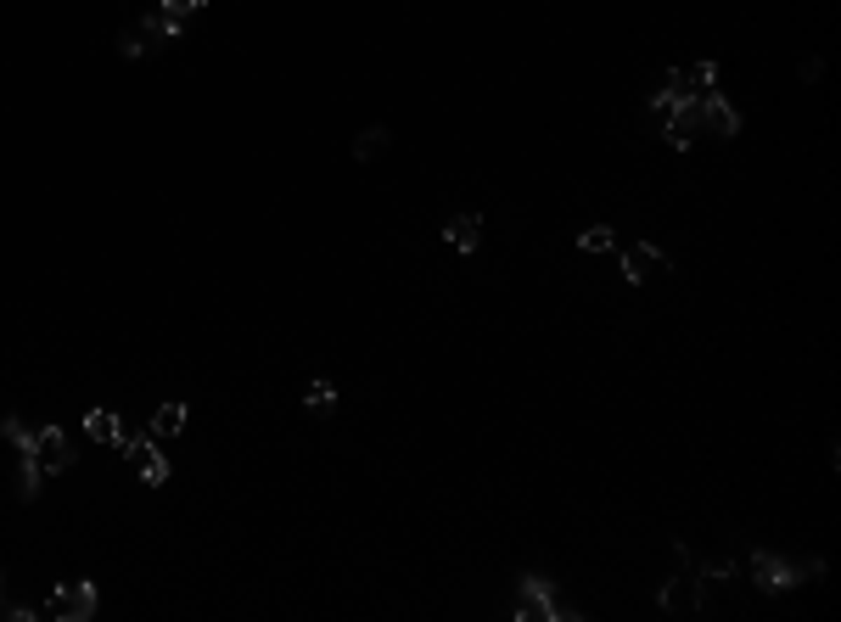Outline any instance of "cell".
Masks as SVG:
<instances>
[{
  "instance_id": "14",
  "label": "cell",
  "mask_w": 841,
  "mask_h": 622,
  "mask_svg": "<svg viewBox=\"0 0 841 622\" xmlns=\"http://www.w3.org/2000/svg\"><path fill=\"white\" fill-rule=\"evenodd\" d=\"M40 488H45L40 460H34V454H17V499L29 505V499H40Z\"/></svg>"
},
{
  "instance_id": "15",
  "label": "cell",
  "mask_w": 841,
  "mask_h": 622,
  "mask_svg": "<svg viewBox=\"0 0 841 622\" xmlns=\"http://www.w3.org/2000/svg\"><path fill=\"white\" fill-rule=\"evenodd\" d=\"M387 146H393V129H387V124H371V129L354 141V157H359V163H376V157H387Z\"/></svg>"
},
{
  "instance_id": "5",
  "label": "cell",
  "mask_w": 841,
  "mask_h": 622,
  "mask_svg": "<svg viewBox=\"0 0 841 622\" xmlns=\"http://www.w3.org/2000/svg\"><path fill=\"white\" fill-rule=\"evenodd\" d=\"M34 460H40L45 477H62V471H73L79 449L68 443V432H62V426H40V432H34Z\"/></svg>"
},
{
  "instance_id": "12",
  "label": "cell",
  "mask_w": 841,
  "mask_h": 622,
  "mask_svg": "<svg viewBox=\"0 0 841 622\" xmlns=\"http://www.w3.org/2000/svg\"><path fill=\"white\" fill-rule=\"evenodd\" d=\"M186 421H191L186 404H157V410H152V426H146V432H152V438H180V432H186Z\"/></svg>"
},
{
  "instance_id": "8",
  "label": "cell",
  "mask_w": 841,
  "mask_h": 622,
  "mask_svg": "<svg viewBox=\"0 0 841 622\" xmlns=\"http://www.w3.org/2000/svg\"><path fill=\"white\" fill-rule=\"evenodd\" d=\"M701 129L718 135V141H735V135H741V113H735L718 90H707V96H701Z\"/></svg>"
},
{
  "instance_id": "16",
  "label": "cell",
  "mask_w": 841,
  "mask_h": 622,
  "mask_svg": "<svg viewBox=\"0 0 841 622\" xmlns=\"http://www.w3.org/2000/svg\"><path fill=\"white\" fill-rule=\"evenodd\" d=\"M141 34H146V40H180V34H186V23H174L163 6H152V12L141 17Z\"/></svg>"
},
{
  "instance_id": "1",
  "label": "cell",
  "mask_w": 841,
  "mask_h": 622,
  "mask_svg": "<svg viewBox=\"0 0 841 622\" xmlns=\"http://www.w3.org/2000/svg\"><path fill=\"white\" fill-rule=\"evenodd\" d=\"M96 606H101L96 583L73 578V583H57V589H51V600L40 606V617H51V622H90V617H96Z\"/></svg>"
},
{
  "instance_id": "19",
  "label": "cell",
  "mask_w": 841,
  "mask_h": 622,
  "mask_svg": "<svg viewBox=\"0 0 841 622\" xmlns=\"http://www.w3.org/2000/svg\"><path fill=\"white\" fill-rule=\"evenodd\" d=\"M0 432H6V443H12L17 454H34V426L23 421V415H6V421H0Z\"/></svg>"
},
{
  "instance_id": "17",
  "label": "cell",
  "mask_w": 841,
  "mask_h": 622,
  "mask_svg": "<svg viewBox=\"0 0 841 622\" xmlns=\"http://www.w3.org/2000/svg\"><path fill=\"white\" fill-rule=\"evenodd\" d=\"M303 410H309V415H331V410H337V387H331V382H309V387H303Z\"/></svg>"
},
{
  "instance_id": "3",
  "label": "cell",
  "mask_w": 841,
  "mask_h": 622,
  "mask_svg": "<svg viewBox=\"0 0 841 622\" xmlns=\"http://www.w3.org/2000/svg\"><path fill=\"white\" fill-rule=\"evenodd\" d=\"M118 454H124L135 471H141L146 488H163V482H169V460L157 454V438H152V432H124V438H118Z\"/></svg>"
},
{
  "instance_id": "13",
  "label": "cell",
  "mask_w": 841,
  "mask_h": 622,
  "mask_svg": "<svg viewBox=\"0 0 841 622\" xmlns=\"http://www.w3.org/2000/svg\"><path fill=\"white\" fill-rule=\"evenodd\" d=\"M85 432H90L96 443H113V449H118V438H124V421H118L107 404H96V410H85Z\"/></svg>"
},
{
  "instance_id": "4",
  "label": "cell",
  "mask_w": 841,
  "mask_h": 622,
  "mask_svg": "<svg viewBox=\"0 0 841 622\" xmlns=\"http://www.w3.org/2000/svg\"><path fill=\"white\" fill-rule=\"evenodd\" d=\"M656 606L679 611V617H696V611H707V583H701L696 572H673V578L662 583V594H656Z\"/></svg>"
},
{
  "instance_id": "7",
  "label": "cell",
  "mask_w": 841,
  "mask_h": 622,
  "mask_svg": "<svg viewBox=\"0 0 841 622\" xmlns=\"http://www.w3.org/2000/svg\"><path fill=\"white\" fill-rule=\"evenodd\" d=\"M696 135H701V101H685L679 113L662 118V141H668L673 152H690V146H696Z\"/></svg>"
},
{
  "instance_id": "23",
  "label": "cell",
  "mask_w": 841,
  "mask_h": 622,
  "mask_svg": "<svg viewBox=\"0 0 841 622\" xmlns=\"http://www.w3.org/2000/svg\"><path fill=\"white\" fill-rule=\"evenodd\" d=\"M797 73H802V79H825V62H819V57H802Z\"/></svg>"
},
{
  "instance_id": "6",
  "label": "cell",
  "mask_w": 841,
  "mask_h": 622,
  "mask_svg": "<svg viewBox=\"0 0 841 622\" xmlns=\"http://www.w3.org/2000/svg\"><path fill=\"white\" fill-rule=\"evenodd\" d=\"M752 578H757V589H763V594H785V589H797V583H802V572L785 561V555L757 550L752 555Z\"/></svg>"
},
{
  "instance_id": "18",
  "label": "cell",
  "mask_w": 841,
  "mask_h": 622,
  "mask_svg": "<svg viewBox=\"0 0 841 622\" xmlns=\"http://www.w3.org/2000/svg\"><path fill=\"white\" fill-rule=\"evenodd\" d=\"M578 247H584V253H617V230L612 225H589V230H578Z\"/></svg>"
},
{
  "instance_id": "24",
  "label": "cell",
  "mask_w": 841,
  "mask_h": 622,
  "mask_svg": "<svg viewBox=\"0 0 841 622\" xmlns=\"http://www.w3.org/2000/svg\"><path fill=\"white\" fill-rule=\"evenodd\" d=\"M0 606H6V572H0Z\"/></svg>"
},
{
  "instance_id": "10",
  "label": "cell",
  "mask_w": 841,
  "mask_h": 622,
  "mask_svg": "<svg viewBox=\"0 0 841 622\" xmlns=\"http://www.w3.org/2000/svg\"><path fill=\"white\" fill-rule=\"evenodd\" d=\"M656 269H668V253H662V247H651V241H628V247H623L628 286H640L645 275H656Z\"/></svg>"
},
{
  "instance_id": "22",
  "label": "cell",
  "mask_w": 841,
  "mask_h": 622,
  "mask_svg": "<svg viewBox=\"0 0 841 622\" xmlns=\"http://www.w3.org/2000/svg\"><path fill=\"white\" fill-rule=\"evenodd\" d=\"M0 617H6V622H40V606H23V600H6V606H0Z\"/></svg>"
},
{
  "instance_id": "21",
  "label": "cell",
  "mask_w": 841,
  "mask_h": 622,
  "mask_svg": "<svg viewBox=\"0 0 841 622\" xmlns=\"http://www.w3.org/2000/svg\"><path fill=\"white\" fill-rule=\"evenodd\" d=\"M157 6H163V12L174 17V23H186V17H197L202 6H208V0H157Z\"/></svg>"
},
{
  "instance_id": "9",
  "label": "cell",
  "mask_w": 841,
  "mask_h": 622,
  "mask_svg": "<svg viewBox=\"0 0 841 622\" xmlns=\"http://www.w3.org/2000/svg\"><path fill=\"white\" fill-rule=\"evenodd\" d=\"M673 79V90H679V96H690V101H701L707 96V90H718V62H685V68H673L668 73Z\"/></svg>"
},
{
  "instance_id": "2",
  "label": "cell",
  "mask_w": 841,
  "mask_h": 622,
  "mask_svg": "<svg viewBox=\"0 0 841 622\" xmlns=\"http://www.w3.org/2000/svg\"><path fill=\"white\" fill-rule=\"evenodd\" d=\"M516 622H567L572 611L556 600V583L550 578H522V594H516V611H511Z\"/></svg>"
},
{
  "instance_id": "20",
  "label": "cell",
  "mask_w": 841,
  "mask_h": 622,
  "mask_svg": "<svg viewBox=\"0 0 841 622\" xmlns=\"http://www.w3.org/2000/svg\"><path fill=\"white\" fill-rule=\"evenodd\" d=\"M118 57H124V62L146 57V34L141 29H124V34H118Z\"/></svg>"
},
{
  "instance_id": "11",
  "label": "cell",
  "mask_w": 841,
  "mask_h": 622,
  "mask_svg": "<svg viewBox=\"0 0 841 622\" xmlns=\"http://www.w3.org/2000/svg\"><path fill=\"white\" fill-rule=\"evenodd\" d=\"M443 241H449L455 253H477V241H483V219H477V213H455V219L443 225Z\"/></svg>"
}]
</instances>
